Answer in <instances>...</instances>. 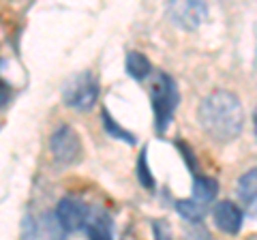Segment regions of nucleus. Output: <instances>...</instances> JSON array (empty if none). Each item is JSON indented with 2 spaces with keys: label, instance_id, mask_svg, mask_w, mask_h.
Returning <instances> with one entry per match:
<instances>
[{
  "label": "nucleus",
  "instance_id": "f257e3e1",
  "mask_svg": "<svg viewBox=\"0 0 257 240\" xmlns=\"http://www.w3.org/2000/svg\"><path fill=\"white\" fill-rule=\"evenodd\" d=\"M197 118L208 138L214 142H231L242 131L244 109L234 92L214 90L199 103Z\"/></svg>",
  "mask_w": 257,
  "mask_h": 240
},
{
  "label": "nucleus",
  "instance_id": "f03ea898",
  "mask_svg": "<svg viewBox=\"0 0 257 240\" xmlns=\"http://www.w3.org/2000/svg\"><path fill=\"white\" fill-rule=\"evenodd\" d=\"M148 94L152 103V111H155V129L157 133H165L167 127L172 123V116L176 111V105L180 103V92L176 86L174 77L167 73H155V77L148 84Z\"/></svg>",
  "mask_w": 257,
  "mask_h": 240
},
{
  "label": "nucleus",
  "instance_id": "7ed1b4c3",
  "mask_svg": "<svg viewBox=\"0 0 257 240\" xmlns=\"http://www.w3.org/2000/svg\"><path fill=\"white\" fill-rule=\"evenodd\" d=\"M62 99L73 109H79V111L92 109L96 99H99V82H96V77L90 73V71H86L82 75H75L67 86H64Z\"/></svg>",
  "mask_w": 257,
  "mask_h": 240
},
{
  "label": "nucleus",
  "instance_id": "20e7f679",
  "mask_svg": "<svg viewBox=\"0 0 257 240\" xmlns=\"http://www.w3.org/2000/svg\"><path fill=\"white\" fill-rule=\"evenodd\" d=\"M50 150L56 161L60 163H75L82 157V142L73 127L60 125L50 138Z\"/></svg>",
  "mask_w": 257,
  "mask_h": 240
},
{
  "label": "nucleus",
  "instance_id": "39448f33",
  "mask_svg": "<svg viewBox=\"0 0 257 240\" xmlns=\"http://www.w3.org/2000/svg\"><path fill=\"white\" fill-rule=\"evenodd\" d=\"M90 214H92L90 208L82 199H75V197H62L58 206H56V217H58V221L62 223L67 231L86 227Z\"/></svg>",
  "mask_w": 257,
  "mask_h": 240
},
{
  "label": "nucleus",
  "instance_id": "423d86ee",
  "mask_svg": "<svg viewBox=\"0 0 257 240\" xmlns=\"http://www.w3.org/2000/svg\"><path fill=\"white\" fill-rule=\"evenodd\" d=\"M212 217L214 223L223 234H229V236H236L240 229H242V210L229 199H223V202H216L214 204V210H212Z\"/></svg>",
  "mask_w": 257,
  "mask_h": 240
},
{
  "label": "nucleus",
  "instance_id": "0eeeda50",
  "mask_svg": "<svg viewBox=\"0 0 257 240\" xmlns=\"http://www.w3.org/2000/svg\"><path fill=\"white\" fill-rule=\"evenodd\" d=\"M170 15L182 28H197L206 20L208 7L204 3H193V0H189V3H172Z\"/></svg>",
  "mask_w": 257,
  "mask_h": 240
},
{
  "label": "nucleus",
  "instance_id": "6e6552de",
  "mask_svg": "<svg viewBox=\"0 0 257 240\" xmlns=\"http://www.w3.org/2000/svg\"><path fill=\"white\" fill-rule=\"evenodd\" d=\"M35 236H39L41 240H64L67 229L58 221L56 212H47L39 219V225H35Z\"/></svg>",
  "mask_w": 257,
  "mask_h": 240
},
{
  "label": "nucleus",
  "instance_id": "1a4fd4ad",
  "mask_svg": "<svg viewBox=\"0 0 257 240\" xmlns=\"http://www.w3.org/2000/svg\"><path fill=\"white\" fill-rule=\"evenodd\" d=\"M86 229L90 240H114V229H111V219L107 212H92Z\"/></svg>",
  "mask_w": 257,
  "mask_h": 240
},
{
  "label": "nucleus",
  "instance_id": "9d476101",
  "mask_svg": "<svg viewBox=\"0 0 257 240\" xmlns=\"http://www.w3.org/2000/svg\"><path fill=\"white\" fill-rule=\"evenodd\" d=\"M219 193V182L214 178H208V176H199L195 174V178H193V199L199 204H208L212 202Z\"/></svg>",
  "mask_w": 257,
  "mask_h": 240
},
{
  "label": "nucleus",
  "instance_id": "9b49d317",
  "mask_svg": "<svg viewBox=\"0 0 257 240\" xmlns=\"http://www.w3.org/2000/svg\"><path fill=\"white\" fill-rule=\"evenodd\" d=\"M124 69H126V73L131 75L133 79H146V77L152 73V65H150V60H148L142 52H135V50L126 52Z\"/></svg>",
  "mask_w": 257,
  "mask_h": 240
},
{
  "label": "nucleus",
  "instance_id": "f8f14e48",
  "mask_svg": "<svg viewBox=\"0 0 257 240\" xmlns=\"http://www.w3.org/2000/svg\"><path fill=\"white\" fill-rule=\"evenodd\" d=\"M238 195L248 204L257 202V167H253V170H248V172H244L242 176H240Z\"/></svg>",
  "mask_w": 257,
  "mask_h": 240
},
{
  "label": "nucleus",
  "instance_id": "ddd939ff",
  "mask_svg": "<svg viewBox=\"0 0 257 240\" xmlns=\"http://www.w3.org/2000/svg\"><path fill=\"white\" fill-rule=\"evenodd\" d=\"M101 120H103V127H105V131H107V135H111L114 140H120V142H124V144H135V135L131 133V131H126V129H122L114 118L109 116V111L107 109H103L101 111Z\"/></svg>",
  "mask_w": 257,
  "mask_h": 240
},
{
  "label": "nucleus",
  "instance_id": "4468645a",
  "mask_svg": "<svg viewBox=\"0 0 257 240\" xmlns=\"http://www.w3.org/2000/svg\"><path fill=\"white\" fill-rule=\"evenodd\" d=\"M176 210H178L180 217H184V219L191 221V223H199V221L206 217L204 204L195 202V199H180V202L176 204Z\"/></svg>",
  "mask_w": 257,
  "mask_h": 240
},
{
  "label": "nucleus",
  "instance_id": "2eb2a0df",
  "mask_svg": "<svg viewBox=\"0 0 257 240\" xmlns=\"http://www.w3.org/2000/svg\"><path fill=\"white\" fill-rule=\"evenodd\" d=\"M138 178H140V185L144 189H155L157 182H155V176L150 174V167H148V148H142L140 159H138Z\"/></svg>",
  "mask_w": 257,
  "mask_h": 240
},
{
  "label": "nucleus",
  "instance_id": "dca6fc26",
  "mask_svg": "<svg viewBox=\"0 0 257 240\" xmlns=\"http://www.w3.org/2000/svg\"><path fill=\"white\" fill-rule=\"evenodd\" d=\"M152 231H155V240H172V231H170V227H167L165 221L152 223Z\"/></svg>",
  "mask_w": 257,
  "mask_h": 240
},
{
  "label": "nucleus",
  "instance_id": "f3484780",
  "mask_svg": "<svg viewBox=\"0 0 257 240\" xmlns=\"http://www.w3.org/2000/svg\"><path fill=\"white\" fill-rule=\"evenodd\" d=\"M176 146H178V148L182 150V153H184V161H187V165L193 170V167H195V161H193V150H191L184 142H176Z\"/></svg>",
  "mask_w": 257,
  "mask_h": 240
},
{
  "label": "nucleus",
  "instance_id": "a211bd4d",
  "mask_svg": "<svg viewBox=\"0 0 257 240\" xmlns=\"http://www.w3.org/2000/svg\"><path fill=\"white\" fill-rule=\"evenodd\" d=\"M253 129H255V135H257V109H255V114H253Z\"/></svg>",
  "mask_w": 257,
  "mask_h": 240
}]
</instances>
